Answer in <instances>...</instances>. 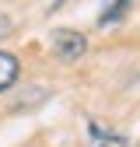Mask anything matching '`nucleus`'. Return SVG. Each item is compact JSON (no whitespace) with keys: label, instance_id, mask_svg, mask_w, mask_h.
Returning a JSON list of instances; mask_svg holds the SVG:
<instances>
[{"label":"nucleus","instance_id":"f257e3e1","mask_svg":"<svg viewBox=\"0 0 140 147\" xmlns=\"http://www.w3.org/2000/svg\"><path fill=\"white\" fill-rule=\"evenodd\" d=\"M52 49H56L60 60L70 63V60H81V56H84L88 42H84L81 32H67V28H60V32H52Z\"/></svg>","mask_w":140,"mask_h":147},{"label":"nucleus","instance_id":"f03ea898","mask_svg":"<svg viewBox=\"0 0 140 147\" xmlns=\"http://www.w3.org/2000/svg\"><path fill=\"white\" fill-rule=\"evenodd\" d=\"M18 81V56H11V53L0 49V95Z\"/></svg>","mask_w":140,"mask_h":147},{"label":"nucleus","instance_id":"7ed1b4c3","mask_svg":"<svg viewBox=\"0 0 140 147\" xmlns=\"http://www.w3.org/2000/svg\"><path fill=\"white\" fill-rule=\"evenodd\" d=\"M126 11H130V4H109V7H105V11L98 14V25H109V21H119V18L126 14Z\"/></svg>","mask_w":140,"mask_h":147},{"label":"nucleus","instance_id":"20e7f679","mask_svg":"<svg viewBox=\"0 0 140 147\" xmlns=\"http://www.w3.org/2000/svg\"><path fill=\"white\" fill-rule=\"evenodd\" d=\"M7 28H11V21H7V14H4V11H0V35H4Z\"/></svg>","mask_w":140,"mask_h":147}]
</instances>
